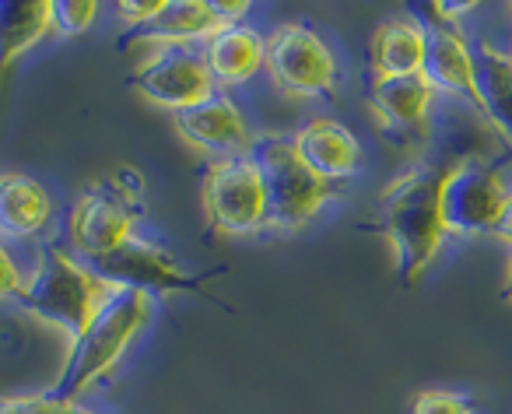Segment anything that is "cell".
<instances>
[{"instance_id":"obj_1","label":"cell","mask_w":512,"mask_h":414,"mask_svg":"<svg viewBox=\"0 0 512 414\" xmlns=\"http://www.w3.org/2000/svg\"><path fill=\"white\" fill-rule=\"evenodd\" d=\"M442 165H414L383 186L376 204V229L393 253V271L404 285H418L446 246L439 207Z\"/></svg>"},{"instance_id":"obj_2","label":"cell","mask_w":512,"mask_h":414,"mask_svg":"<svg viewBox=\"0 0 512 414\" xmlns=\"http://www.w3.org/2000/svg\"><path fill=\"white\" fill-rule=\"evenodd\" d=\"M116 292L120 288L109 285L95 271V264L81 260L78 253H71L60 243H39L25 288L11 306H18L25 316L46 323V327L60 330L67 341H78Z\"/></svg>"},{"instance_id":"obj_3","label":"cell","mask_w":512,"mask_h":414,"mask_svg":"<svg viewBox=\"0 0 512 414\" xmlns=\"http://www.w3.org/2000/svg\"><path fill=\"white\" fill-rule=\"evenodd\" d=\"M151 320H155V299L144 292H123L120 288L99 309V316L88 323L85 334L78 341H71L64 365H60L57 379H53L46 393L64 400H81L88 390L106 383L123 365L127 351L148 330Z\"/></svg>"},{"instance_id":"obj_4","label":"cell","mask_w":512,"mask_h":414,"mask_svg":"<svg viewBox=\"0 0 512 414\" xmlns=\"http://www.w3.org/2000/svg\"><path fill=\"white\" fill-rule=\"evenodd\" d=\"M141 193L144 179L130 165L116 169L113 176L95 179L74 197L67 211L64 239L67 250L78 253L88 264H99L123 243H130L141 225Z\"/></svg>"},{"instance_id":"obj_5","label":"cell","mask_w":512,"mask_h":414,"mask_svg":"<svg viewBox=\"0 0 512 414\" xmlns=\"http://www.w3.org/2000/svg\"><path fill=\"white\" fill-rule=\"evenodd\" d=\"M249 155L267 190V232H299L323 215L337 186L323 183L292 148V134H260Z\"/></svg>"},{"instance_id":"obj_6","label":"cell","mask_w":512,"mask_h":414,"mask_svg":"<svg viewBox=\"0 0 512 414\" xmlns=\"http://www.w3.org/2000/svg\"><path fill=\"white\" fill-rule=\"evenodd\" d=\"M512 197V176L488 155H460L442 165L439 207L449 239L491 236Z\"/></svg>"},{"instance_id":"obj_7","label":"cell","mask_w":512,"mask_h":414,"mask_svg":"<svg viewBox=\"0 0 512 414\" xmlns=\"http://www.w3.org/2000/svg\"><path fill=\"white\" fill-rule=\"evenodd\" d=\"M267 81L288 102L327 99L341 85V60L313 25L281 22L267 32Z\"/></svg>"},{"instance_id":"obj_8","label":"cell","mask_w":512,"mask_h":414,"mask_svg":"<svg viewBox=\"0 0 512 414\" xmlns=\"http://www.w3.org/2000/svg\"><path fill=\"white\" fill-rule=\"evenodd\" d=\"M200 200H204L207 225L218 236L246 239L267 232V190L253 155L207 162Z\"/></svg>"},{"instance_id":"obj_9","label":"cell","mask_w":512,"mask_h":414,"mask_svg":"<svg viewBox=\"0 0 512 414\" xmlns=\"http://www.w3.org/2000/svg\"><path fill=\"white\" fill-rule=\"evenodd\" d=\"M130 88L148 106L165 109L172 116L218 95V85L200 57V46H151V50H144L141 64L130 74Z\"/></svg>"},{"instance_id":"obj_10","label":"cell","mask_w":512,"mask_h":414,"mask_svg":"<svg viewBox=\"0 0 512 414\" xmlns=\"http://www.w3.org/2000/svg\"><path fill=\"white\" fill-rule=\"evenodd\" d=\"M95 271L109 285L123 292H144V295H183V292H204V281L193 271H186L162 243L148 236H134L116 253L95 264Z\"/></svg>"},{"instance_id":"obj_11","label":"cell","mask_w":512,"mask_h":414,"mask_svg":"<svg viewBox=\"0 0 512 414\" xmlns=\"http://www.w3.org/2000/svg\"><path fill=\"white\" fill-rule=\"evenodd\" d=\"M172 123H176L179 141L197 151V155L211 158V162L249 155L256 144L246 109L228 92H218L214 99L200 102V106L183 109V113L172 116Z\"/></svg>"},{"instance_id":"obj_12","label":"cell","mask_w":512,"mask_h":414,"mask_svg":"<svg viewBox=\"0 0 512 414\" xmlns=\"http://www.w3.org/2000/svg\"><path fill=\"white\" fill-rule=\"evenodd\" d=\"M365 102H369L372 120L386 137H393L400 144H418L432 130L439 92H435L425 74H414V78H369Z\"/></svg>"},{"instance_id":"obj_13","label":"cell","mask_w":512,"mask_h":414,"mask_svg":"<svg viewBox=\"0 0 512 414\" xmlns=\"http://www.w3.org/2000/svg\"><path fill=\"white\" fill-rule=\"evenodd\" d=\"M428 22V60L425 78L432 88L449 99H463L474 106V113L484 120V95H481V67H477V46L463 29H449L432 18Z\"/></svg>"},{"instance_id":"obj_14","label":"cell","mask_w":512,"mask_h":414,"mask_svg":"<svg viewBox=\"0 0 512 414\" xmlns=\"http://www.w3.org/2000/svg\"><path fill=\"white\" fill-rule=\"evenodd\" d=\"M292 148L330 186L358 176L365 165V148L358 141V134L348 123L334 120V116H309V120H302L292 130Z\"/></svg>"},{"instance_id":"obj_15","label":"cell","mask_w":512,"mask_h":414,"mask_svg":"<svg viewBox=\"0 0 512 414\" xmlns=\"http://www.w3.org/2000/svg\"><path fill=\"white\" fill-rule=\"evenodd\" d=\"M207 71H211L218 92H239L267 74V36L253 25H232L221 29L200 46Z\"/></svg>"},{"instance_id":"obj_16","label":"cell","mask_w":512,"mask_h":414,"mask_svg":"<svg viewBox=\"0 0 512 414\" xmlns=\"http://www.w3.org/2000/svg\"><path fill=\"white\" fill-rule=\"evenodd\" d=\"M57 204L53 193L25 172H4L0 179V229L4 243H36L53 229Z\"/></svg>"},{"instance_id":"obj_17","label":"cell","mask_w":512,"mask_h":414,"mask_svg":"<svg viewBox=\"0 0 512 414\" xmlns=\"http://www.w3.org/2000/svg\"><path fill=\"white\" fill-rule=\"evenodd\" d=\"M428 60V22L414 11L386 18L369 43V74L372 78H414L425 74Z\"/></svg>"},{"instance_id":"obj_18","label":"cell","mask_w":512,"mask_h":414,"mask_svg":"<svg viewBox=\"0 0 512 414\" xmlns=\"http://www.w3.org/2000/svg\"><path fill=\"white\" fill-rule=\"evenodd\" d=\"M221 32L211 0H165L162 15L144 29L141 36H130L127 46L151 50V46H204L207 39Z\"/></svg>"},{"instance_id":"obj_19","label":"cell","mask_w":512,"mask_h":414,"mask_svg":"<svg viewBox=\"0 0 512 414\" xmlns=\"http://www.w3.org/2000/svg\"><path fill=\"white\" fill-rule=\"evenodd\" d=\"M477 46V67H481V95H484V123L495 137L512 148V57L505 46L481 39Z\"/></svg>"},{"instance_id":"obj_20","label":"cell","mask_w":512,"mask_h":414,"mask_svg":"<svg viewBox=\"0 0 512 414\" xmlns=\"http://www.w3.org/2000/svg\"><path fill=\"white\" fill-rule=\"evenodd\" d=\"M46 36H53L50 0H25L4 4V64L36 50Z\"/></svg>"},{"instance_id":"obj_21","label":"cell","mask_w":512,"mask_h":414,"mask_svg":"<svg viewBox=\"0 0 512 414\" xmlns=\"http://www.w3.org/2000/svg\"><path fill=\"white\" fill-rule=\"evenodd\" d=\"M50 15H53V36L74 39L85 36L102 15V4L95 0H50Z\"/></svg>"},{"instance_id":"obj_22","label":"cell","mask_w":512,"mask_h":414,"mask_svg":"<svg viewBox=\"0 0 512 414\" xmlns=\"http://www.w3.org/2000/svg\"><path fill=\"white\" fill-rule=\"evenodd\" d=\"M8 400L29 414H102V411H95V407H88L85 400H64V397H53V393H46V390L11 393Z\"/></svg>"},{"instance_id":"obj_23","label":"cell","mask_w":512,"mask_h":414,"mask_svg":"<svg viewBox=\"0 0 512 414\" xmlns=\"http://www.w3.org/2000/svg\"><path fill=\"white\" fill-rule=\"evenodd\" d=\"M407 414H474V407L456 390H418Z\"/></svg>"},{"instance_id":"obj_24","label":"cell","mask_w":512,"mask_h":414,"mask_svg":"<svg viewBox=\"0 0 512 414\" xmlns=\"http://www.w3.org/2000/svg\"><path fill=\"white\" fill-rule=\"evenodd\" d=\"M162 8H165V0H123V4H113V15L127 36H141V32L151 29V22L162 15Z\"/></svg>"},{"instance_id":"obj_25","label":"cell","mask_w":512,"mask_h":414,"mask_svg":"<svg viewBox=\"0 0 512 414\" xmlns=\"http://www.w3.org/2000/svg\"><path fill=\"white\" fill-rule=\"evenodd\" d=\"M477 11V4H432V8H425V18H432V22L439 25H449V29H463V22H467L470 15Z\"/></svg>"},{"instance_id":"obj_26","label":"cell","mask_w":512,"mask_h":414,"mask_svg":"<svg viewBox=\"0 0 512 414\" xmlns=\"http://www.w3.org/2000/svg\"><path fill=\"white\" fill-rule=\"evenodd\" d=\"M214 4V15H218L221 29H232V25H249V11H253V4L249 0H211Z\"/></svg>"},{"instance_id":"obj_27","label":"cell","mask_w":512,"mask_h":414,"mask_svg":"<svg viewBox=\"0 0 512 414\" xmlns=\"http://www.w3.org/2000/svg\"><path fill=\"white\" fill-rule=\"evenodd\" d=\"M491 236H495L498 243L509 246V250H512V197H509V204H505L502 218H498V225H495V232H491Z\"/></svg>"},{"instance_id":"obj_28","label":"cell","mask_w":512,"mask_h":414,"mask_svg":"<svg viewBox=\"0 0 512 414\" xmlns=\"http://www.w3.org/2000/svg\"><path fill=\"white\" fill-rule=\"evenodd\" d=\"M502 299L512 302V250H509V260H505V274H502Z\"/></svg>"},{"instance_id":"obj_29","label":"cell","mask_w":512,"mask_h":414,"mask_svg":"<svg viewBox=\"0 0 512 414\" xmlns=\"http://www.w3.org/2000/svg\"><path fill=\"white\" fill-rule=\"evenodd\" d=\"M0 414H29V411H22V407H18V404H11V400L4 397V411H0Z\"/></svg>"},{"instance_id":"obj_30","label":"cell","mask_w":512,"mask_h":414,"mask_svg":"<svg viewBox=\"0 0 512 414\" xmlns=\"http://www.w3.org/2000/svg\"><path fill=\"white\" fill-rule=\"evenodd\" d=\"M505 50H509V57H512V36H509V43H505Z\"/></svg>"}]
</instances>
